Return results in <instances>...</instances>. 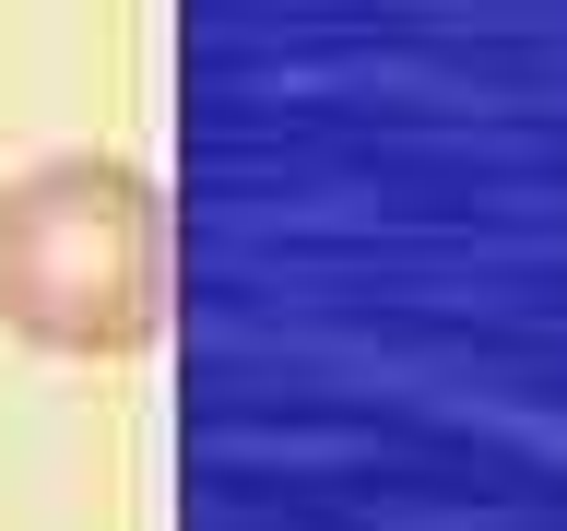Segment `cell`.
I'll list each match as a JSON object with an SVG mask.
<instances>
[{
	"label": "cell",
	"instance_id": "cell-1",
	"mask_svg": "<svg viewBox=\"0 0 567 531\" xmlns=\"http://www.w3.org/2000/svg\"><path fill=\"white\" fill-rule=\"evenodd\" d=\"M0 331L131 366L166 331V201L131 154H48L0 189Z\"/></svg>",
	"mask_w": 567,
	"mask_h": 531
}]
</instances>
